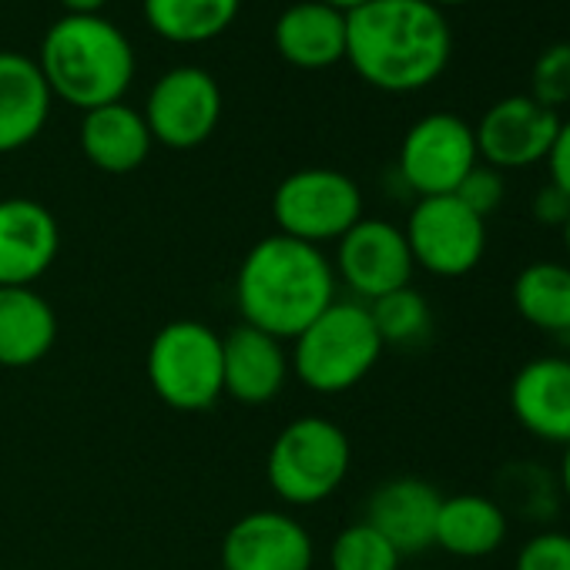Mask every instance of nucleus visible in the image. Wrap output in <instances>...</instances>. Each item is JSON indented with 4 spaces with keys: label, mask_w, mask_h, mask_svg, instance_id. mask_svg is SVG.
I'll return each instance as SVG.
<instances>
[{
    "label": "nucleus",
    "mask_w": 570,
    "mask_h": 570,
    "mask_svg": "<svg viewBox=\"0 0 570 570\" xmlns=\"http://www.w3.org/2000/svg\"><path fill=\"white\" fill-rule=\"evenodd\" d=\"M547 168H550V181L570 195V118L560 121V128H557V138L547 155Z\"/></svg>",
    "instance_id": "2f4dec72"
},
{
    "label": "nucleus",
    "mask_w": 570,
    "mask_h": 570,
    "mask_svg": "<svg viewBox=\"0 0 570 570\" xmlns=\"http://www.w3.org/2000/svg\"><path fill=\"white\" fill-rule=\"evenodd\" d=\"M336 282L356 296V303H376L413 282V255L400 225L386 218H360L336 242Z\"/></svg>",
    "instance_id": "9b49d317"
},
{
    "label": "nucleus",
    "mask_w": 570,
    "mask_h": 570,
    "mask_svg": "<svg viewBox=\"0 0 570 570\" xmlns=\"http://www.w3.org/2000/svg\"><path fill=\"white\" fill-rule=\"evenodd\" d=\"M282 61L303 71H326L346 61V14L323 0H299L285 8L272 28Z\"/></svg>",
    "instance_id": "6ab92c4d"
},
{
    "label": "nucleus",
    "mask_w": 570,
    "mask_h": 570,
    "mask_svg": "<svg viewBox=\"0 0 570 570\" xmlns=\"http://www.w3.org/2000/svg\"><path fill=\"white\" fill-rule=\"evenodd\" d=\"M293 363L285 353L282 340L255 330V326H235L228 336H222V383L225 396L245 406H265L272 403L285 383H289Z\"/></svg>",
    "instance_id": "dca6fc26"
},
{
    "label": "nucleus",
    "mask_w": 570,
    "mask_h": 570,
    "mask_svg": "<svg viewBox=\"0 0 570 570\" xmlns=\"http://www.w3.org/2000/svg\"><path fill=\"white\" fill-rule=\"evenodd\" d=\"M517 316L543 336L570 340V265L540 258L517 272L510 289Z\"/></svg>",
    "instance_id": "5701e85b"
},
{
    "label": "nucleus",
    "mask_w": 570,
    "mask_h": 570,
    "mask_svg": "<svg viewBox=\"0 0 570 570\" xmlns=\"http://www.w3.org/2000/svg\"><path fill=\"white\" fill-rule=\"evenodd\" d=\"M480 165L473 125L453 111H433L410 125L400 145L396 171L416 198L453 195Z\"/></svg>",
    "instance_id": "1a4fd4ad"
},
{
    "label": "nucleus",
    "mask_w": 570,
    "mask_h": 570,
    "mask_svg": "<svg viewBox=\"0 0 570 570\" xmlns=\"http://www.w3.org/2000/svg\"><path fill=\"white\" fill-rule=\"evenodd\" d=\"M61 252L55 212L35 198H0V285H35Z\"/></svg>",
    "instance_id": "4468645a"
},
{
    "label": "nucleus",
    "mask_w": 570,
    "mask_h": 570,
    "mask_svg": "<svg viewBox=\"0 0 570 570\" xmlns=\"http://www.w3.org/2000/svg\"><path fill=\"white\" fill-rule=\"evenodd\" d=\"M510 530L507 513L487 493H453L443 497L436 513L433 547L460 560H480L503 547Z\"/></svg>",
    "instance_id": "4be33fe9"
},
{
    "label": "nucleus",
    "mask_w": 570,
    "mask_h": 570,
    "mask_svg": "<svg viewBox=\"0 0 570 570\" xmlns=\"http://www.w3.org/2000/svg\"><path fill=\"white\" fill-rule=\"evenodd\" d=\"M293 343V373L303 386L323 396H340L360 386L386 350L370 306L356 299H336Z\"/></svg>",
    "instance_id": "20e7f679"
},
{
    "label": "nucleus",
    "mask_w": 570,
    "mask_h": 570,
    "mask_svg": "<svg viewBox=\"0 0 570 570\" xmlns=\"http://www.w3.org/2000/svg\"><path fill=\"white\" fill-rule=\"evenodd\" d=\"M350 466L353 443L346 430L326 416H299L285 423L265 456L268 487L289 507H316L330 500L346 483Z\"/></svg>",
    "instance_id": "39448f33"
},
{
    "label": "nucleus",
    "mask_w": 570,
    "mask_h": 570,
    "mask_svg": "<svg viewBox=\"0 0 570 570\" xmlns=\"http://www.w3.org/2000/svg\"><path fill=\"white\" fill-rule=\"evenodd\" d=\"M560 115L533 101L530 95H510L493 101L473 125L480 161L497 171H520L547 161L557 138Z\"/></svg>",
    "instance_id": "f8f14e48"
},
{
    "label": "nucleus",
    "mask_w": 570,
    "mask_h": 570,
    "mask_svg": "<svg viewBox=\"0 0 570 570\" xmlns=\"http://www.w3.org/2000/svg\"><path fill=\"white\" fill-rule=\"evenodd\" d=\"M510 413L547 446L570 443V356H537L510 380Z\"/></svg>",
    "instance_id": "2eb2a0df"
},
{
    "label": "nucleus",
    "mask_w": 570,
    "mask_h": 570,
    "mask_svg": "<svg viewBox=\"0 0 570 570\" xmlns=\"http://www.w3.org/2000/svg\"><path fill=\"white\" fill-rule=\"evenodd\" d=\"M530 98L543 108L557 111L560 105H570V41L550 45L530 71Z\"/></svg>",
    "instance_id": "cd10ccee"
},
{
    "label": "nucleus",
    "mask_w": 570,
    "mask_h": 570,
    "mask_svg": "<svg viewBox=\"0 0 570 570\" xmlns=\"http://www.w3.org/2000/svg\"><path fill=\"white\" fill-rule=\"evenodd\" d=\"M403 570H410V567H403Z\"/></svg>",
    "instance_id": "4c0bfd02"
},
{
    "label": "nucleus",
    "mask_w": 570,
    "mask_h": 570,
    "mask_svg": "<svg viewBox=\"0 0 570 570\" xmlns=\"http://www.w3.org/2000/svg\"><path fill=\"white\" fill-rule=\"evenodd\" d=\"M330 570H403V557L376 527L356 520L333 537Z\"/></svg>",
    "instance_id": "bb28decb"
},
{
    "label": "nucleus",
    "mask_w": 570,
    "mask_h": 570,
    "mask_svg": "<svg viewBox=\"0 0 570 570\" xmlns=\"http://www.w3.org/2000/svg\"><path fill=\"white\" fill-rule=\"evenodd\" d=\"M272 218L282 235L323 248L363 218V188L340 168H299L272 191Z\"/></svg>",
    "instance_id": "0eeeda50"
},
{
    "label": "nucleus",
    "mask_w": 570,
    "mask_h": 570,
    "mask_svg": "<svg viewBox=\"0 0 570 570\" xmlns=\"http://www.w3.org/2000/svg\"><path fill=\"white\" fill-rule=\"evenodd\" d=\"M323 4H330V8H336V11H343V14H353V11H360L363 4H370V0H323Z\"/></svg>",
    "instance_id": "f704fd0d"
},
{
    "label": "nucleus",
    "mask_w": 570,
    "mask_h": 570,
    "mask_svg": "<svg viewBox=\"0 0 570 570\" xmlns=\"http://www.w3.org/2000/svg\"><path fill=\"white\" fill-rule=\"evenodd\" d=\"M440 503L443 493L430 480L393 476L370 493L363 520L376 527L400 550V557H413L433 547Z\"/></svg>",
    "instance_id": "f3484780"
},
{
    "label": "nucleus",
    "mask_w": 570,
    "mask_h": 570,
    "mask_svg": "<svg viewBox=\"0 0 570 570\" xmlns=\"http://www.w3.org/2000/svg\"><path fill=\"white\" fill-rule=\"evenodd\" d=\"M242 0H141L148 28L168 45H205L232 28Z\"/></svg>",
    "instance_id": "b1692460"
},
{
    "label": "nucleus",
    "mask_w": 570,
    "mask_h": 570,
    "mask_svg": "<svg viewBox=\"0 0 570 570\" xmlns=\"http://www.w3.org/2000/svg\"><path fill=\"white\" fill-rule=\"evenodd\" d=\"M141 115L158 145L191 151L205 145L222 121V88L205 68L181 65L151 85Z\"/></svg>",
    "instance_id": "9d476101"
},
{
    "label": "nucleus",
    "mask_w": 570,
    "mask_h": 570,
    "mask_svg": "<svg viewBox=\"0 0 570 570\" xmlns=\"http://www.w3.org/2000/svg\"><path fill=\"white\" fill-rule=\"evenodd\" d=\"M560 238H563V252H567V265H570V218L563 222V228H560Z\"/></svg>",
    "instance_id": "c9c22d12"
},
{
    "label": "nucleus",
    "mask_w": 570,
    "mask_h": 570,
    "mask_svg": "<svg viewBox=\"0 0 570 570\" xmlns=\"http://www.w3.org/2000/svg\"><path fill=\"white\" fill-rule=\"evenodd\" d=\"M450 58V21L430 0H370L346 14V61L376 91H423L443 78Z\"/></svg>",
    "instance_id": "f257e3e1"
},
{
    "label": "nucleus",
    "mask_w": 570,
    "mask_h": 570,
    "mask_svg": "<svg viewBox=\"0 0 570 570\" xmlns=\"http://www.w3.org/2000/svg\"><path fill=\"white\" fill-rule=\"evenodd\" d=\"M336 268L323 248L275 232L245 252L235 275V306L245 326L285 343L336 303Z\"/></svg>",
    "instance_id": "f03ea898"
},
{
    "label": "nucleus",
    "mask_w": 570,
    "mask_h": 570,
    "mask_svg": "<svg viewBox=\"0 0 570 570\" xmlns=\"http://www.w3.org/2000/svg\"><path fill=\"white\" fill-rule=\"evenodd\" d=\"M370 316L383 346H420L433 330V309L413 285L370 303Z\"/></svg>",
    "instance_id": "a878e982"
},
{
    "label": "nucleus",
    "mask_w": 570,
    "mask_h": 570,
    "mask_svg": "<svg viewBox=\"0 0 570 570\" xmlns=\"http://www.w3.org/2000/svg\"><path fill=\"white\" fill-rule=\"evenodd\" d=\"M222 570H313V533L299 517L252 510L238 517L218 550Z\"/></svg>",
    "instance_id": "ddd939ff"
},
{
    "label": "nucleus",
    "mask_w": 570,
    "mask_h": 570,
    "mask_svg": "<svg viewBox=\"0 0 570 570\" xmlns=\"http://www.w3.org/2000/svg\"><path fill=\"white\" fill-rule=\"evenodd\" d=\"M68 14H101L108 0H58Z\"/></svg>",
    "instance_id": "473e14b6"
},
{
    "label": "nucleus",
    "mask_w": 570,
    "mask_h": 570,
    "mask_svg": "<svg viewBox=\"0 0 570 570\" xmlns=\"http://www.w3.org/2000/svg\"><path fill=\"white\" fill-rule=\"evenodd\" d=\"M413 265L436 278H463L487 255V218L456 195L416 198L403 225Z\"/></svg>",
    "instance_id": "6e6552de"
},
{
    "label": "nucleus",
    "mask_w": 570,
    "mask_h": 570,
    "mask_svg": "<svg viewBox=\"0 0 570 570\" xmlns=\"http://www.w3.org/2000/svg\"><path fill=\"white\" fill-rule=\"evenodd\" d=\"M85 158L105 171V175H128L138 171L151 155V131L145 125V115L125 101L85 111L81 131H78Z\"/></svg>",
    "instance_id": "412c9836"
},
{
    "label": "nucleus",
    "mask_w": 570,
    "mask_h": 570,
    "mask_svg": "<svg viewBox=\"0 0 570 570\" xmlns=\"http://www.w3.org/2000/svg\"><path fill=\"white\" fill-rule=\"evenodd\" d=\"M430 4L443 11V8H460V4H466V0H430Z\"/></svg>",
    "instance_id": "e433bc0d"
},
{
    "label": "nucleus",
    "mask_w": 570,
    "mask_h": 570,
    "mask_svg": "<svg viewBox=\"0 0 570 570\" xmlns=\"http://www.w3.org/2000/svg\"><path fill=\"white\" fill-rule=\"evenodd\" d=\"M513 570H570V533L553 527L537 530L520 543Z\"/></svg>",
    "instance_id": "c85d7f7f"
},
{
    "label": "nucleus",
    "mask_w": 570,
    "mask_h": 570,
    "mask_svg": "<svg viewBox=\"0 0 570 570\" xmlns=\"http://www.w3.org/2000/svg\"><path fill=\"white\" fill-rule=\"evenodd\" d=\"M530 212H533L537 225H543V228H563V222L570 218V195L560 191L553 181H547V185L537 188Z\"/></svg>",
    "instance_id": "7c9ffc66"
},
{
    "label": "nucleus",
    "mask_w": 570,
    "mask_h": 570,
    "mask_svg": "<svg viewBox=\"0 0 570 570\" xmlns=\"http://www.w3.org/2000/svg\"><path fill=\"white\" fill-rule=\"evenodd\" d=\"M493 500L500 503L507 520L517 517L530 523H547L550 517H557V507L563 497H560L553 470L530 463V460H513L500 470Z\"/></svg>",
    "instance_id": "393cba45"
},
{
    "label": "nucleus",
    "mask_w": 570,
    "mask_h": 570,
    "mask_svg": "<svg viewBox=\"0 0 570 570\" xmlns=\"http://www.w3.org/2000/svg\"><path fill=\"white\" fill-rule=\"evenodd\" d=\"M58 343V313L35 285H0V366L28 370Z\"/></svg>",
    "instance_id": "aec40b11"
},
{
    "label": "nucleus",
    "mask_w": 570,
    "mask_h": 570,
    "mask_svg": "<svg viewBox=\"0 0 570 570\" xmlns=\"http://www.w3.org/2000/svg\"><path fill=\"white\" fill-rule=\"evenodd\" d=\"M148 383L178 413H205L225 396L222 336L202 320L161 326L148 346Z\"/></svg>",
    "instance_id": "423d86ee"
},
{
    "label": "nucleus",
    "mask_w": 570,
    "mask_h": 570,
    "mask_svg": "<svg viewBox=\"0 0 570 570\" xmlns=\"http://www.w3.org/2000/svg\"><path fill=\"white\" fill-rule=\"evenodd\" d=\"M35 61L51 95L78 111L125 101L138 71L128 35L101 14L58 18Z\"/></svg>",
    "instance_id": "7ed1b4c3"
},
{
    "label": "nucleus",
    "mask_w": 570,
    "mask_h": 570,
    "mask_svg": "<svg viewBox=\"0 0 570 570\" xmlns=\"http://www.w3.org/2000/svg\"><path fill=\"white\" fill-rule=\"evenodd\" d=\"M557 487H560L563 503L570 507V443L563 446V456H560V463H557Z\"/></svg>",
    "instance_id": "72a5a7b5"
},
{
    "label": "nucleus",
    "mask_w": 570,
    "mask_h": 570,
    "mask_svg": "<svg viewBox=\"0 0 570 570\" xmlns=\"http://www.w3.org/2000/svg\"><path fill=\"white\" fill-rule=\"evenodd\" d=\"M55 95L35 58L0 51V155H14L38 141L51 118Z\"/></svg>",
    "instance_id": "a211bd4d"
},
{
    "label": "nucleus",
    "mask_w": 570,
    "mask_h": 570,
    "mask_svg": "<svg viewBox=\"0 0 570 570\" xmlns=\"http://www.w3.org/2000/svg\"><path fill=\"white\" fill-rule=\"evenodd\" d=\"M470 212H476L480 218H490L500 205H503V198H507V181H503V171H497V168H490V165H476L463 181H460V188L453 191Z\"/></svg>",
    "instance_id": "c756f323"
}]
</instances>
